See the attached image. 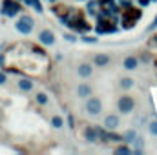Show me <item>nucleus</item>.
I'll return each instance as SVG.
<instances>
[{
    "mask_svg": "<svg viewBox=\"0 0 157 155\" xmlns=\"http://www.w3.org/2000/svg\"><path fill=\"white\" fill-rule=\"evenodd\" d=\"M4 59H6V53H0V68H4Z\"/></svg>",
    "mask_w": 157,
    "mask_h": 155,
    "instance_id": "obj_28",
    "label": "nucleus"
},
{
    "mask_svg": "<svg viewBox=\"0 0 157 155\" xmlns=\"http://www.w3.org/2000/svg\"><path fill=\"white\" fill-rule=\"evenodd\" d=\"M115 153H124V155H132L133 153V150L130 148V146H117L115 148Z\"/></svg>",
    "mask_w": 157,
    "mask_h": 155,
    "instance_id": "obj_20",
    "label": "nucleus"
},
{
    "mask_svg": "<svg viewBox=\"0 0 157 155\" xmlns=\"http://www.w3.org/2000/svg\"><path fill=\"white\" fill-rule=\"evenodd\" d=\"M93 62H95V66L104 68V66H108V64H110V57H108V55H104V53H101V55H95Z\"/></svg>",
    "mask_w": 157,
    "mask_h": 155,
    "instance_id": "obj_12",
    "label": "nucleus"
},
{
    "mask_svg": "<svg viewBox=\"0 0 157 155\" xmlns=\"http://www.w3.org/2000/svg\"><path fill=\"white\" fill-rule=\"evenodd\" d=\"M97 6H99L97 0H88V4H86V11H88V15H97Z\"/></svg>",
    "mask_w": 157,
    "mask_h": 155,
    "instance_id": "obj_16",
    "label": "nucleus"
},
{
    "mask_svg": "<svg viewBox=\"0 0 157 155\" xmlns=\"http://www.w3.org/2000/svg\"><path fill=\"white\" fill-rule=\"evenodd\" d=\"M132 144L135 146V150H143V146H144V139H143L141 135H137V137H135V141H133Z\"/></svg>",
    "mask_w": 157,
    "mask_h": 155,
    "instance_id": "obj_21",
    "label": "nucleus"
},
{
    "mask_svg": "<svg viewBox=\"0 0 157 155\" xmlns=\"http://www.w3.org/2000/svg\"><path fill=\"white\" fill-rule=\"evenodd\" d=\"M17 86H18L20 91H31L33 89V80L28 78V77H20L18 82H17Z\"/></svg>",
    "mask_w": 157,
    "mask_h": 155,
    "instance_id": "obj_9",
    "label": "nucleus"
},
{
    "mask_svg": "<svg viewBox=\"0 0 157 155\" xmlns=\"http://www.w3.org/2000/svg\"><path fill=\"white\" fill-rule=\"evenodd\" d=\"M130 6H132V2H130V0H121V7H124V9H126V7H130Z\"/></svg>",
    "mask_w": 157,
    "mask_h": 155,
    "instance_id": "obj_27",
    "label": "nucleus"
},
{
    "mask_svg": "<svg viewBox=\"0 0 157 155\" xmlns=\"http://www.w3.org/2000/svg\"><path fill=\"white\" fill-rule=\"evenodd\" d=\"M35 28V20L29 17V15H20V18L15 22V29L20 33V35H29Z\"/></svg>",
    "mask_w": 157,
    "mask_h": 155,
    "instance_id": "obj_2",
    "label": "nucleus"
},
{
    "mask_svg": "<svg viewBox=\"0 0 157 155\" xmlns=\"http://www.w3.org/2000/svg\"><path fill=\"white\" fill-rule=\"evenodd\" d=\"M141 60H143V62H150V57H148V55H144V53H143V55H141Z\"/></svg>",
    "mask_w": 157,
    "mask_h": 155,
    "instance_id": "obj_30",
    "label": "nucleus"
},
{
    "mask_svg": "<svg viewBox=\"0 0 157 155\" xmlns=\"http://www.w3.org/2000/svg\"><path fill=\"white\" fill-rule=\"evenodd\" d=\"M77 93H78V97L86 99V97H90V95H91V88H90L88 84H80V86H78V89H77Z\"/></svg>",
    "mask_w": 157,
    "mask_h": 155,
    "instance_id": "obj_14",
    "label": "nucleus"
},
{
    "mask_svg": "<svg viewBox=\"0 0 157 155\" xmlns=\"http://www.w3.org/2000/svg\"><path fill=\"white\" fill-rule=\"evenodd\" d=\"M122 89H130L132 86H133V78H128V77H124V78H121V84H119Z\"/></svg>",
    "mask_w": 157,
    "mask_h": 155,
    "instance_id": "obj_18",
    "label": "nucleus"
},
{
    "mask_svg": "<svg viewBox=\"0 0 157 155\" xmlns=\"http://www.w3.org/2000/svg\"><path fill=\"white\" fill-rule=\"evenodd\" d=\"M48 2H51V4H55V2H59V0H48Z\"/></svg>",
    "mask_w": 157,
    "mask_h": 155,
    "instance_id": "obj_32",
    "label": "nucleus"
},
{
    "mask_svg": "<svg viewBox=\"0 0 157 155\" xmlns=\"http://www.w3.org/2000/svg\"><path fill=\"white\" fill-rule=\"evenodd\" d=\"M80 40H82V42H88V44H97V39H95V37H86V35H84Z\"/></svg>",
    "mask_w": 157,
    "mask_h": 155,
    "instance_id": "obj_24",
    "label": "nucleus"
},
{
    "mask_svg": "<svg viewBox=\"0 0 157 155\" xmlns=\"http://www.w3.org/2000/svg\"><path fill=\"white\" fill-rule=\"evenodd\" d=\"M57 17H62V15H66V13H70V7H66V6H53V9H51Z\"/></svg>",
    "mask_w": 157,
    "mask_h": 155,
    "instance_id": "obj_17",
    "label": "nucleus"
},
{
    "mask_svg": "<svg viewBox=\"0 0 157 155\" xmlns=\"http://www.w3.org/2000/svg\"><path fill=\"white\" fill-rule=\"evenodd\" d=\"M39 42L42 46H53L55 44V33L51 29H42L39 33Z\"/></svg>",
    "mask_w": 157,
    "mask_h": 155,
    "instance_id": "obj_7",
    "label": "nucleus"
},
{
    "mask_svg": "<svg viewBox=\"0 0 157 155\" xmlns=\"http://www.w3.org/2000/svg\"><path fill=\"white\" fill-rule=\"evenodd\" d=\"M91 71H93V70H91V66H90V64H86V62L78 66V75H80L82 78L90 77V75H91Z\"/></svg>",
    "mask_w": 157,
    "mask_h": 155,
    "instance_id": "obj_13",
    "label": "nucleus"
},
{
    "mask_svg": "<svg viewBox=\"0 0 157 155\" xmlns=\"http://www.w3.org/2000/svg\"><path fill=\"white\" fill-rule=\"evenodd\" d=\"M148 130H150V133H152V135H157V120H154V122H150Z\"/></svg>",
    "mask_w": 157,
    "mask_h": 155,
    "instance_id": "obj_23",
    "label": "nucleus"
},
{
    "mask_svg": "<svg viewBox=\"0 0 157 155\" xmlns=\"http://www.w3.org/2000/svg\"><path fill=\"white\" fill-rule=\"evenodd\" d=\"M117 108H119V112H121L122 115H128V113L133 112L135 100H133L130 95H122V97H119V100H117Z\"/></svg>",
    "mask_w": 157,
    "mask_h": 155,
    "instance_id": "obj_5",
    "label": "nucleus"
},
{
    "mask_svg": "<svg viewBox=\"0 0 157 155\" xmlns=\"http://www.w3.org/2000/svg\"><path fill=\"white\" fill-rule=\"evenodd\" d=\"M7 82V75H6V71H0V86H4Z\"/></svg>",
    "mask_w": 157,
    "mask_h": 155,
    "instance_id": "obj_26",
    "label": "nucleus"
},
{
    "mask_svg": "<svg viewBox=\"0 0 157 155\" xmlns=\"http://www.w3.org/2000/svg\"><path fill=\"white\" fill-rule=\"evenodd\" d=\"M20 11H22V6H20L18 0H2V9H0V13H2L4 17L13 18V17H17Z\"/></svg>",
    "mask_w": 157,
    "mask_h": 155,
    "instance_id": "obj_3",
    "label": "nucleus"
},
{
    "mask_svg": "<svg viewBox=\"0 0 157 155\" xmlns=\"http://www.w3.org/2000/svg\"><path fill=\"white\" fill-rule=\"evenodd\" d=\"M150 46H157V35H154V37L150 39Z\"/></svg>",
    "mask_w": 157,
    "mask_h": 155,
    "instance_id": "obj_29",
    "label": "nucleus"
},
{
    "mask_svg": "<svg viewBox=\"0 0 157 155\" xmlns=\"http://www.w3.org/2000/svg\"><path fill=\"white\" fill-rule=\"evenodd\" d=\"M86 112L93 117L99 115V113L102 112V102H101L99 99H95V97H90V99L86 100Z\"/></svg>",
    "mask_w": 157,
    "mask_h": 155,
    "instance_id": "obj_6",
    "label": "nucleus"
},
{
    "mask_svg": "<svg viewBox=\"0 0 157 155\" xmlns=\"http://www.w3.org/2000/svg\"><path fill=\"white\" fill-rule=\"evenodd\" d=\"M119 122H121V120H119L117 115H108L104 119V128H106V130H117Z\"/></svg>",
    "mask_w": 157,
    "mask_h": 155,
    "instance_id": "obj_10",
    "label": "nucleus"
},
{
    "mask_svg": "<svg viewBox=\"0 0 157 155\" xmlns=\"http://www.w3.org/2000/svg\"><path fill=\"white\" fill-rule=\"evenodd\" d=\"M51 126L53 128H62L64 126V120H62V117H59V115H55V117H51Z\"/></svg>",
    "mask_w": 157,
    "mask_h": 155,
    "instance_id": "obj_19",
    "label": "nucleus"
},
{
    "mask_svg": "<svg viewBox=\"0 0 157 155\" xmlns=\"http://www.w3.org/2000/svg\"><path fill=\"white\" fill-rule=\"evenodd\" d=\"M97 18H99V22H97L95 31H97L99 35H104V33H117V26H115L108 17H101V15H97Z\"/></svg>",
    "mask_w": 157,
    "mask_h": 155,
    "instance_id": "obj_4",
    "label": "nucleus"
},
{
    "mask_svg": "<svg viewBox=\"0 0 157 155\" xmlns=\"http://www.w3.org/2000/svg\"><path fill=\"white\" fill-rule=\"evenodd\" d=\"M64 39L68 40V42H71V44H73V42H77V37H75L73 33H66V35H64Z\"/></svg>",
    "mask_w": 157,
    "mask_h": 155,
    "instance_id": "obj_25",
    "label": "nucleus"
},
{
    "mask_svg": "<svg viewBox=\"0 0 157 155\" xmlns=\"http://www.w3.org/2000/svg\"><path fill=\"white\" fill-rule=\"evenodd\" d=\"M139 18H141V9L132 7V6L126 7L124 13H122V28H124V29H132Z\"/></svg>",
    "mask_w": 157,
    "mask_h": 155,
    "instance_id": "obj_1",
    "label": "nucleus"
},
{
    "mask_svg": "<svg viewBox=\"0 0 157 155\" xmlns=\"http://www.w3.org/2000/svg\"><path fill=\"white\" fill-rule=\"evenodd\" d=\"M68 122H70V128H73V124H75V119L70 115V117H68Z\"/></svg>",
    "mask_w": 157,
    "mask_h": 155,
    "instance_id": "obj_31",
    "label": "nucleus"
},
{
    "mask_svg": "<svg viewBox=\"0 0 157 155\" xmlns=\"http://www.w3.org/2000/svg\"><path fill=\"white\" fill-rule=\"evenodd\" d=\"M122 64H124V70H128V71H133V70H137L139 59L130 55V57H126V59H124V62H122Z\"/></svg>",
    "mask_w": 157,
    "mask_h": 155,
    "instance_id": "obj_11",
    "label": "nucleus"
},
{
    "mask_svg": "<svg viewBox=\"0 0 157 155\" xmlns=\"http://www.w3.org/2000/svg\"><path fill=\"white\" fill-rule=\"evenodd\" d=\"M135 137H137V131H135V130H128V131L122 135V141H124L126 144H132V142L135 141Z\"/></svg>",
    "mask_w": 157,
    "mask_h": 155,
    "instance_id": "obj_15",
    "label": "nucleus"
},
{
    "mask_svg": "<svg viewBox=\"0 0 157 155\" xmlns=\"http://www.w3.org/2000/svg\"><path fill=\"white\" fill-rule=\"evenodd\" d=\"M35 100H37L39 104H42V106H44V104H48V95L40 91V93H37V95H35Z\"/></svg>",
    "mask_w": 157,
    "mask_h": 155,
    "instance_id": "obj_22",
    "label": "nucleus"
},
{
    "mask_svg": "<svg viewBox=\"0 0 157 155\" xmlns=\"http://www.w3.org/2000/svg\"><path fill=\"white\" fill-rule=\"evenodd\" d=\"M82 135H84V139H86V142H97L99 141V137H97V131H95V128L93 126H86L84 128V131H82Z\"/></svg>",
    "mask_w": 157,
    "mask_h": 155,
    "instance_id": "obj_8",
    "label": "nucleus"
}]
</instances>
